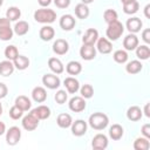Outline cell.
Returning a JSON list of instances; mask_svg holds the SVG:
<instances>
[{
	"mask_svg": "<svg viewBox=\"0 0 150 150\" xmlns=\"http://www.w3.org/2000/svg\"><path fill=\"white\" fill-rule=\"evenodd\" d=\"M89 125L95 130H103L109 123V118L103 112H94L89 116Z\"/></svg>",
	"mask_w": 150,
	"mask_h": 150,
	"instance_id": "6da1fadb",
	"label": "cell"
},
{
	"mask_svg": "<svg viewBox=\"0 0 150 150\" xmlns=\"http://www.w3.org/2000/svg\"><path fill=\"white\" fill-rule=\"evenodd\" d=\"M34 19L40 23H52L56 19V13L49 8H40L34 13Z\"/></svg>",
	"mask_w": 150,
	"mask_h": 150,
	"instance_id": "7a4b0ae2",
	"label": "cell"
},
{
	"mask_svg": "<svg viewBox=\"0 0 150 150\" xmlns=\"http://www.w3.org/2000/svg\"><path fill=\"white\" fill-rule=\"evenodd\" d=\"M123 32H124V26L122 25V22L116 20V21H114L111 23H108V28L105 30V35H107L108 40L116 41V40H118V38L122 36Z\"/></svg>",
	"mask_w": 150,
	"mask_h": 150,
	"instance_id": "3957f363",
	"label": "cell"
},
{
	"mask_svg": "<svg viewBox=\"0 0 150 150\" xmlns=\"http://www.w3.org/2000/svg\"><path fill=\"white\" fill-rule=\"evenodd\" d=\"M13 28L11 27V21L7 18H0V40L8 41L13 38Z\"/></svg>",
	"mask_w": 150,
	"mask_h": 150,
	"instance_id": "277c9868",
	"label": "cell"
},
{
	"mask_svg": "<svg viewBox=\"0 0 150 150\" xmlns=\"http://www.w3.org/2000/svg\"><path fill=\"white\" fill-rule=\"evenodd\" d=\"M21 138V130L19 127H11L6 131V142L8 145H16Z\"/></svg>",
	"mask_w": 150,
	"mask_h": 150,
	"instance_id": "5b68a950",
	"label": "cell"
},
{
	"mask_svg": "<svg viewBox=\"0 0 150 150\" xmlns=\"http://www.w3.org/2000/svg\"><path fill=\"white\" fill-rule=\"evenodd\" d=\"M68 107L74 112H81L86 109V101L82 96H74L69 100Z\"/></svg>",
	"mask_w": 150,
	"mask_h": 150,
	"instance_id": "8992f818",
	"label": "cell"
},
{
	"mask_svg": "<svg viewBox=\"0 0 150 150\" xmlns=\"http://www.w3.org/2000/svg\"><path fill=\"white\" fill-rule=\"evenodd\" d=\"M39 118H36L32 112H29L28 115H26L23 118H22V127L25 130L27 131H32V130H35L39 125Z\"/></svg>",
	"mask_w": 150,
	"mask_h": 150,
	"instance_id": "52a82bcc",
	"label": "cell"
},
{
	"mask_svg": "<svg viewBox=\"0 0 150 150\" xmlns=\"http://www.w3.org/2000/svg\"><path fill=\"white\" fill-rule=\"evenodd\" d=\"M42 83L45 84V87H47L48 89H56L60 87L61 81L59 79V76L54 75V74H46L42 77Z\"/></svg>",
	"mask_w": 150,
	"mask_h": 150,
	"instance_id": "ba28073f",
	"label": "cell"
},
{
	"mask_svg": "<svg viewBox=\"0 0 150 150\" xmlns=\"http://www.w3.org/2000/svg\"><path fill=\"white\" fill-rule=\"evenodd\" d=\"M91 146L95 150H104L108 146V137L104 134H97L93 137Z\"/></svg>",
	"mask_w": 150,
	"mask_h": 150,
	"instance_id": "9c48e42d",
	"label": "cell"
},
{
	"mask_svg": "<svg viewBox=\"0 0 150 150\" xmlns=\"http://www.w3.org/2000/svg\"><path fill=\"white\" fill-rule=\"evenodd\" d=\"M80 56L86 61H90L96 56V48L94 47V45L83 43V46L80 48Z\"/></svg>",
	"mask_w": 150,
	"mask_h": 150,
	"instance_id": "30bf717a",
	"label": "cell"
},
{
	"mask_svg": "<svg viewBox=\"0 0 150 150\" xmlns=\"http://www.w3.org/2000/svg\"><path fill=\"white\" fill-rule=\"evenodd\" d=\"M71 134L74 136H83L87 132V122L83 120H77L71 123Z\"/></svg>",
	"mask_w": 150,
	"mask_h": 150,
	"instance_id": "8fae6325",
	"label": "cell"
},
{
	"mask_svg": "<svg viewBox=\"0 0 150 150\" xmlns=\"http://www.w3.org/2000/svg\"><path fill=\"white\" fill-rule=\"evenodd\" d=\"M96 48L101 54H109L112 50V45L107 38H100L96 41Z\"/></svg>",
	"mask_w": 150,
	"mask_h": 150,
	"instance_id": "7c38bea8",
	"label": "cell"
},
{
	"mask_svg": "<svg viewBox=\"0 0 150 150\" xmlns=\"http://www.w3.org/2000/svg\"><path fill=\"white\" fill-rule=\"evenodd\" d=\"M75 25H76L75 18L70 14H64L60 19V27L63 30H71L75 27Z\"/></svg>",
	"mask_w": 150,
	"mask_h": 150,
	"instance_id": "4fadbf2b",
	"label": "cell"
},
{
	"mask_svg": "<svg viewBox=\"0 0 150 150\" xmlns=\"http://www.w3.org/2000/svg\"><path fill=\"white\" fill-rule=\"evenodd\" d=\"M97 39H98V32L95 28H88L82 38V42L84 45H95Z\"/></svg>",
	"mask_w": 150,
	"mask_h": 150,
	"instance_id": "5bb4252c",
	"label": "cell"
},
{
	"mask_svg": "<svg viewBox=\"0 0 150 150\" xmlns=\"http://www.w3.org/2000/svg\"><path fill=\"white\" fill-rule=\"evenodd\" d=\"M125 26H127V29H128L130 33H134V34H135V33H137V32L141 30V28H142V26H143V22L141 21L139 18L134 16V18H130V19L127 20Z\"/></svg>",
	"mask_w": 150,
	"mask_h": 150,
	"instance_id": "9a60e30c",
	"label": "cell"
},
{
	"mask_svg": "<svg viewBox=\"0 0 150 150\" xmlns=\"http://www.w3.org/2000/svg\"><path fill=\"white\" fill-rule=\"evenodd\" d=\"M53 50L54 53H56L57 55H64L68 50H69V45L66 40L63 39H57L54 43H53Z\"/></svg>",
	"mask_w": 150,
	"mask_h": 150,
	"instance_id": "2e32d148",
	"label": "cell"
},
{
	"mask_svg": "<svg viewBox=\"0 0 150 150\" xmlns=\"http://www.w3.org/2000/svg\"><path fill=\"white\" fill-rule=\"evenodd\" d=\"M137 46H138V38L134 33H130V34H128L124 38V40H123V47L127 50H135Z\"/></svg>",
	"mask_w": 150,
	"mask_h": 150,
	"instance_id": "e0dca14e",
	"label": "cell"
},
{
	"mask_svg": "<svg viewBox=\"0 0 150 150\" xmlns=\"http://www.w3.org/2000/svg\"><path fill=\"white\" fill-rule=\"evenodd\" d=\"M63 86L66 87L67 91L69 94H75L79 89H80V83L79 81L73 77V76H69V77H66L64 81H63Z\"/></svg>",
	"mask_w": 150,
	"mask_h": 150,
	"instance_id": "ac0fdd59",
	"label": "cell"
},
{
	"mask_svg": "<svg viewBox=\"0 0 150 150\" xmlns=\"http://www.w3.org/2000/svg\"><path fill=\"white\" fill-rule=\"evenodd\" d=\"M39 120H47L50 116V109L47 105H39L30 111Z\"/></svg>",
	"mask_w": 150,
	"mask_h": 150,
	"instance_id": "d6986e66",
	"label": "cell"
},
{
	"mask_svg": "<svg viewBox=\"0 0 150 150\" xmlns=\"http://www.w3.org/2000/svg\"><path fill=\"white\" fill-rule=\"evenodd\" d=\"M48 67L49 69L54 73V74H61L64 70L63 63L61 62V60H59L57 57H50L48 60Z\"/></svg>",
	"mask_w": 150,
	"mask_h": 150,
	"instance_id": "ffe728a7",
	"label": "cell"
},
{
	"mask_svg": "<svg viewBox=\"0 0 150 150\" xmlns=\"http://www.w3.org/2000/svg\"><path fill=\"white\" fill-rule=\"evenodd\" d=\"M32 97L35 102L38 103H42L47 100V91L43 87H35L32 90Z\"/></svg>",
	"mask_w": 150,
	"mask_h": 150,
	"instance_id": "44dd1931",
	"label": "cell"
},
{
	"mask_svg": "<svg viewBox=\"0 0 150 150\" xmlns=\"http://www.w3.org/2000/svg\"><path fill=\"white\" fill-rule=\"evenodd\" d=\"M56 123H57V125H59L60 128H62V129H67V128H69V127L71 125V123H73V118H71V116H70L69 114H67V112H62V114H60V115L57 116V118H56Z\"/></svg>",
	"mask_w": 150,
	"mask_h": 150,
	"instance_id": "7402d4cb",
	"label": "cell"
},
{
	"mask_svg": "<svg viewBox=\"0 0 150 150\" xmlns=\"http://www.w3.org/2000/svg\"><path fill=\"white\" fill-rule=\"evenodd\" d=\"M143 111L141 110V108L139 107H137V105H132V107H130L128 110H127V117H128V120H130V121H132V122H136V121H139L141 118H142V114Z\"/></svg>",
	"mask_w": 150,
	"mask_h": 150,
	"instance_id": "603a6c76",
	"label": "cell"
},
{
	"mask_svg": "<svg viewBox=\"0 0 150 150\" xmlns=\"http://www.w3.org/2000/svg\"><path fill=\"white\" fill-rule=\"evenodd\" d=\"M14 64H13V61H9V60H5V61H1L0 62V75L2 76H9L13 74L14 71Z\"/></svg>",
	"mask_w": 150,
	"mask_h": 150,
	"instance_id": "cb8c5ba5",
	"label": "cell"
},
{
	"mask_svg": "<svg viewBox=\"0 0 150 150\" xmlns=\"http://www.w3.org/2000/svg\"><path fill=\"white\" fill-rule=\"evenodd\" d=\"M39 35H40L41 40H43V41H50L55 36V30H54V28L52 26H43V27H41Z\"/></svg>",
	"mask_w": 150,
	"mask_h": 150,
	"instance_id": "d4e9b609",
	"label": "cell"
},
{
	"mask_svg": "<svg viewBox=\"0 0 150 150\" xmlns=\"http://www.w3.org/2000/svg\"><path fill=\"white\" fill-rule=\"evenodd\" d=\"M15 105L19 107L22 111H27V110L30 109L32 103H30V100H29L27 96L20 95V96H18V97L15 98Z\"/></svg>",
	"mask_w": 150,
	"mask_h": 150,
	"instance_id": "484cf974",
	"label": "cell"
},
{
	"mask_svg": "<svg viewBox=\"0 0 150 150\" xmlns=\"http://www.w3.org/2000/svg\"><path fill=\"white\" fill-rule=\"evenodd\" d=\"M28 30H29V25H28L27 21H23V20L16 22L15 26H14V28H13V32L16 35H19V36H22V35L27 34Z\"/></svg>",
	"mask_w": 150,
	"mask_h": 150,
	"instance_id": "4316f807",
	"label": "cell"
},
{
	"mask_svg": "<svg viewBox=\"0 0 150 150\" xmlns=\"http://www.w3.org/2000/svg\"><path fill=\"white\" fill-rule=\"evenodd\" d=\"M123 128H122V125H120V124H112L111 127H110V129H109V136H110V138L111 139H114V141H118V139H121L122 138V136H123Z\"/></svg>",
	"mask_w": 150,
	"mask_h": 150,
	"instance_id": "83f0119b",
	"label": "cell"
},
{
	"mask_svg": "<svg viewBox=\"0 0 150 150\" xmlns=\"http://www.w3.org/2000/svg\"><path fill=\"white\" fill-rule=\"evenodd\" d=\"M13 64H14V67H15L16 69H19V70H25V69L28 68V66H29V60H28V57L25 56V55H18L16 59L13 61Z\"/></svg>",
	"mask_w": 150,
	"mask_h": 150,
	"instance_id": "f1b7e54d",
	"label": "cell"
},
{
	"mask_svg": "<svg viewBox=\"0 0 150 150\" xmlns=\"http://www.w3.org/2000/svg\"><path fill=\"white\" fill-rule=\"evenodd\" d=\"M66 70L69 75H79L82 71V64L77 61H70L67 63Z\"/></svg>",
	"mask_w": 150,
	"mask_h": 150,
	"instance_id": "f546056e",
	"label": "cell"
},
{
	"mask_svg": "<svg viewBox=\"0 0 150 150\" xmlns=\"http://www.w3.org/2000/svg\"><path fill=\"white\" fill-rule=\"evenodd\" d=\"M75 15L79 18V19H87L88 15H89V8H88V5L86 4H77L75 6Z\"/></svg>",
	"mask_w": 150,
	"mask_h": 150,
	"instance_id": "4dcf8cb0",
	"label": "cell"
},
{
	"mask_svg": "<svg viewBox=\"0 0 150 150\" xmlns=\"http://www.w3.org/2000/svg\"><path fill=\"white\" fill-rule=\"evenodd\" d=\"M142 63L139 62V61H137V60H132V61H130V62H128L127 63V66H125V70H127V73H129V74H137V73H139L141 70H142Z\"/></svg>",
	"mask_w": 150,
	"mask_h": 150,
	"instance_id": "1f68e13d",
	"label": "cell"
},
{
	"mask_svg": "<svg viewBox=\"0 0 150 150\" xmlns=\"http://www.w3.org/2000/svg\"><path fill=\"white\" fill-rule=\"evenodd\" d=\"M150 148L149 138L146 137H138L134 142V149L135 150H148Z\"/></svg>",
	"mask_w": 150,
	"mask_h": 150,
	"instance_id": "d6a6232c",
	"label": "cell"
},
{
	"mask_svg": "<svg viewBox=\"0 0 150 150\" xmlns=\"http://www.w3.org/2000/svg\"><path fill=\"white\" fill-rule=\"evenodd\" d=\"M136 56L141 60H148L150 56V48L146 45L137 46L136 47Z\"/></svg>",
	"mask_w": 150,
	"mask_h": 150,
	"instance_id": "836d02e7",
	"label": "cell"
},
{
	"mask_svg": "<svg viewBox=\"0 0 150 150\" xmlns=\"http://www.w3.org/2000/svg\"><path fill=\"white\" fill-rule=\"evenodd\" d=\"M20 16H21V11L15 6H12L6 11V18L9 21H16L18 19H20Z\"/></svg>",
	"mask_w": 150,
	"mask_h": 150,
	"instance_id": "e575fe53",
	"label": "cell"
},
{
	"mask_svg": "<svg viewBox=\"0 0 150 150\" xmlns=\"http://www.w3.org/2000/svg\"><path fill=\"white\" fill-rule=\"evenodd\" d=\"M138 8H139V4L136 0H132V1L123 5V12L125 14H130V15L131 14H135L138 11Z\"/></svg>",
	"mask_w": 150,
	"mask_h": 150,
	"instance_id": "d590c367",
	"label": "cell"
},
{
	"mask_svg": "<svg viewBox=\"0 0 150 150\" xmlns=\"http://www.w3.org/2000/svg\"><path fill=\"white\" fill-rule=\"evenodd\" d=\"M4 54H5V57H6L7 60L14 61V60L16 59V56L19 55V52H18V48H16L15 46L11 45V46H7V47L5 48Z\"/></svg>",
	"mask_w": 150,
	"mask_h": 150,
	"instance_id": "8d00e7d4",
	"label": "cell"
},
{
	"mask_svg": "<svg viewBox=\"0 0 150 150\" xmlns=\"http://www.w3.org/2000/svg\"><path fill=\"white\" fill-rule=\"evenodd\" d=\"M117 18H118V15H117V12L115 9H110L109 8V9H105L104 13H103V19H104V21L107 23H111V22L116 21Z\"/></svg>",
	"mask_w": 150,
	"mask_h": 150,
	"instance_id": "74e56055",
	"label": "cell"
},
{
	"mask_svg": "<svg viewBox=\"0 0 150 150\" xmlns=\"http://www.w3.org/2000/svg\"><path fill=\"white\" fill-rule=\"evenodd\" d=\"M112 57H114L115 62H117V63H125L128 61V53L125 50L118 49V50H116L114 53Z\"/></svg>",
	"mask_w": 150,
	"mask_h": 150,
	"instance_id": "f35d334b",
	"label": "cell"
},
{
	"mask_svg": "<svg viewBox=\"0 0 150 150\" xmlns=\"http://www.w3.org/2000/svg\"><path fill=\"white\" fill-rule=\"evenodd\" d=\"M80 93H81V96L83 98H90L94 95V88L90 84H83L80 88Z\"/></svg>",
	"mask_w": 150,
	"mask_h": 150,
	"instance_id": "ab89813d",
	"label": "cell"
},
{
	"mask_svg": "<svg viewBox=\"0 0 150 150\" xmlns=\"http://www.w3.org/2000/svg\"><path fill=\"white\" fill-rule=\"evenodd\" d=\"M9 117L12 118V120H19V118H21L22 117V115H23V111L19 108V107H16L15 104L9 109Z\"/></svg>",
	"mask_w": 150,
	"mask_h": 150,
	"instance_id": "60d3db41",
	"label": "cell"
},
{
	"mask_svg": "<svg viewBox=\"0 0 150 150\" xmlns=\"http://www.w3.org/2000/svg\"><path fill=\"white\" fill-rule=\"evenodd\" d=\"M54 98H55V101H56L59 104H63V103L67 101V93H66L64 90H59V91H56Z\"/></svg>",
	"mask_w": 150,
	"mask_h": 150,
	"instance_id": "b9f144b4",
	"label": "cell"
},
{
	"mask_svg": "<svg viewBox=\"0 0 150 150\" xmlns=\"http://www.w3.org/2000/svg\"><path fill=\"white\" fill-rule=\"evenodd\" d=\"M54 4L57 8H67L70 5V0H54Z\"/></svg>",
	"mask_w": 150,
	"mask_h": 150,
	"instance_id": "7bdbcfd3",
	"label": "cell"
},
{
	"mask_svg": "<svg viewBox=\"0 0 150 150\" xmlns=\"http://www.w3.org/2000/svg\"><path fill=\"white\" fill-rule=\"evenodd\" d=\"M141 131H142V134H143L144 137L150 138V124H149V123H145V124L142 127Z\"/></svg>",
	"mask_w": 150,
	"mask_h": 150,
	"instance_id": "ee69618b",
	"label": "cell"
},
{
	"mask_svg": "<svg viewBox=\"0 0 150 150\" xmlns=\"http://www.w3.org/2000/svg\"><path fill=\"white\" fill-rule=\"evenodd\" d=\"M7 93H8V88H7V86H6L5 83L0 82V100L4 98V97H6Z\"/></svg>",
	"mask_w": 150,
	"mask_h": 150,
	"instance_id": "f6af8a7d",
	"label": "cell"
},
{
	"mask_svg": "<svg viewBox=\"0 0 150 150\" xmlns=\"http://www.w3.org/2000/svg\"><path fill=\"white\" fill-rule=\"evenodd\" d=\"M142 39L145 43H150V29L146 28L142 32Z\"/></svg>",
	"mask_w": 150,
	"mask_h": 150,
	"instance_id": "bcb514c9",
	"label": "cell"
},
{
	"mask_svg": "<svg viewBox=\"0 0 150 150\" xmlns=\"http://www.w3.org/2000/svg\"><path fill=\"white\" fill-rule=\"evenodd\" d=\"M38 2H39V5H40L41 7H47V6L50 5L52 0H38Z\"/></svg>",
	"mask_w": 150,
	"mask_h": 150,
	"instance_id": "7dc6e473",
	"label": "cell"
},
{
	"mask_svg": "<svg viewBox=\"0 0 150 150\" xmlns=\"http://www.w3.org/2000/svg\"><path fill=\"white\" fill-rule=\"evenodd\" d=\"M149 11H150V5L148 4V5L144 7V15H145V18H148V19H150V13H149Z\"/></svg>",
	"mask_w": 150,
	"mask_h": 150,
	"instance_id": "c3c4849f",
	"label": "cell"
},
{
	"mask_svg": "<svg viewBox=\"0 0 150 150\" xmlns=\"http://www.w3.org/2000/svg\"><path fill=\"white\" fill-rule=\"evenodd\" d=\"M6 132V125H5V123L4 122H1L0 121V136L1 135H4Z\"/></svg>",
	"mask_w": 150,
	"mask_h": 150,
	"instance_id": "681fc988",
	"label": "cell"
},
{
	"mask_svg": "<svg viewBox=\"0 0 150 150\" xmlns=\"http://www.w3.org/2000/svg\"><path fill=\"white\" fill-rule=\"evenodd\" d=\"M144 114H145L146 117H150V112H149V103H146V104L144 105Z\"/></svg>",
	"mask_w": 150,
	"mask_h": 150,
	"instance_id": "f907efd6",
	"label": "cell"
},
{
	"mask_svg": "<svg viewBox=\"0 0 150 150\" xmlns=\"http://www.w3.org/2000/svg\"><path fill=\"white\" fill-rule=\"evenodd\" d=\"M82 1V4H86V5H89V4H91L94 0H81Z\"/></svg>",
	"mask_w": 150,
	"mask_h": 150,
	"instance_id": "816d5d0a",
	"label": "cell"
},
{
	"mask_svg": "<svg viewBox=\"0 0 150 150\" xmlns=\"http://www.w3.org/2000/svg\"><path fill=\"white\" fill-rule=\"evenodd\" d=\"M122 1V4L124 5V4H128V2H130V1H132V0H121Z\"/></svg>",
	"mask_w": 150,
	"mask_h": 150,
	"instance_id": "f5cc1de1",
	"label": "cell"
},
{
	"mask_svg": "<svg viewBox=\"0 0 150 150\" xmlns=\"http://www.w3.org/2000/svg\"><path fill=\"white\" fill-rule=\"evenodd\" d=\"M1 114H2V105H1V103H0V116H1Z\"/></svg>",
	"mask_w": 150,
	"mask_h": 150,
	"instance_id": "db71d44e",
	"label": "cell"
},
{
	"mask_svg": "<svg viewBox=\"0 0 150 150\" xmlns=\"http://www.w3.org/2000/svg\"><path fill=\"white\" fill-rule=\"evenodd\" d=\"M2 4H4V0H0V7L2 6Z\"/></svg>",
	"mask_w": 150,
	"mask_h": 150,
	"instance_id": "11a10c76",
	"label": "cell"
}]
</instances>
